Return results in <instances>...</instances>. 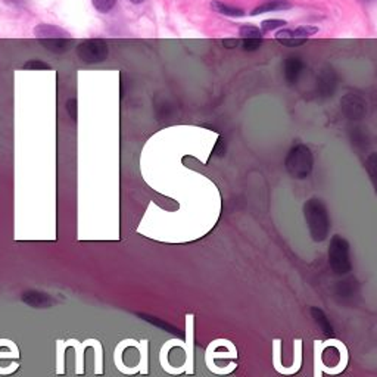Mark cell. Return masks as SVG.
<instances>
[{
  "label": "cell",
  "instance_id": "7402d4cb",
  "mask_svg": "<svg viewBox=\"0 0 377 377\" xmlns=\"http://www.w3.org/2000/svg\"><path fill=\"white\" fill-rule=\"evenodd\" d=\"M367 167H369V171H370V176L374 181V185L377 187V153L371 155L369 158V162H367Z\"/></svg>",
  "mask_w": 377,
  "mask_h": 377
},
{
  "label": "cell",
  "instance_id": "ba28073f",
  "mask_svg": "<svg viewBox=\"0 0 377 377\" xmlns=\"http://www.w3.org/2000/svg\"><path fill=\"white\" fill-rule=\"evenodd\" d=\"M34 35L37 39H69V33L52 24H40L34 28Z\"/></svg>",
  "mask_w": 377,
  "mask_h": 377
},
{
  "label": "cell",
  "instance_id": "6da1fadb",
  "mask_svg": "<svg viewBox=\"0 0 377 377\" xmlns=\"http://www.w3.org/2000/svg\"><path fill=\"white\" fill-rule=\"evenodd\" d=\"M76 53L84 64H101L106 60L109 49L106 42L102 39H89L78 43L76 47Z\"/></svg>",
  "mask_w": 377,
  "mask_h": 377
},
{
  "label": "cell",
  "instance_id": "4fadbf2b",
  "mask_svg": "<svg viewBox=\"0 0 377 377\" xmlns=\"http://www.w3.org/2000/svg\"><path fill=\"white\" fill-rule=\"evenodd\" d=\"M337 89V78L332 71H323L319 78V90L323 96H332Z\"/></svg>",
  "mask_w": 377,
  "mask_h": 377
},
{
  "label": "cell",
  "instance_id": "7a4b0ae2",
  "mask_svg": "<svg viewBox=\"0 0 377 377\" xmlns=\"http://www.w3.org/2000/svg\"><path fill=\"white\" fill-rule=\"evenodd\" d=\"M287 169L298 177H303L310 173L312 167V155L307 146L296 144L287 155Z\"/></svg>",
  "mask_w": 377,
  "mask_h": 377
},
{
  "label": "cell",
  "instance_id": "cb8c5ba5",
  "mask_svg": "<svg viewBox=\"0 0 377 377\" xmlns=\"http://www.w3.org/2000/svg\"><path fill=\"white\" fill-rule=\"evenodd\" d=\"M67 109H68V114L72 117V119H76V117H77V101L76 99H69L67 102Z\"/></svg>",
  "mask_w": 377,
  "mask_h": 377
},
{
  "label": "cell",
  "instance_id": "603a6c76",
  "mask_svg": "<svg viewBox=\"0 0 377 377\" xmlns=\"http://www.w3.org/2000/svg\"><path fill=\"white\" fill-rule=\"evenodd\" d=\"M283 46L286 47H298V46H302L307 43V39H295V37H290V39H280L278 40Z\"/></svg>",
  "mask_w": 377,
  "mask_h": 377
},
{
  "label": "cell",
  "instance_id": "52a82bcc",
  "mask_svg": "<svg viewBox=\"0 0 377 377\" xmlns=\"http://www.w3.org/2000/svg\"><path fill=\"white\" fill-rule=\"evenodd\" d=\"M220 360V358H232V360H236L237 358V349L236 346L227 349L226 352L224 351H220L218 352L217 349V340H212V342L206 346V351H205V366L210 367L211 364L215 361V360Z\"/></svg>",
  "mask_w": 377,
  "mask_h": 377
},
{
  "label": "cell",
  "instance_id": "ffe728a7",
  "mask_svg": "<svg viewBox=\"0 0 377 377\" xmlns=\"http://www.w3.org/2000/svg\"><path fill=\"white\" fill-rule=\"evenodd\" d=\"M24 69H52V67L43 62L42 59H30L24 64Z\"/></svg>",
  "mask_w": 377,
  "mask_h": 377
},
{
  "label": "cell",
  "instance_id": "e0dca14e",
  "mask_svg": "<svg viewBox=\"0 0 377 377\" xmlns=\"http://www.w3.org/2000/svg\"><path fill=\"white\" fill-rule=\"evenodd\" d=\"M92 5L101 14H109L115 8L117 0H92Z\"/></svg>",
  "mask_w": 377,
  "mask_h": 377
},
{
  "label": "cell",
  "instance_id": "5bb4252c",
  "mask_svg": "<svg viewBox=\"0 0 377 377\" xmlns=\"http://www.w3.org/2000/svg\"><path fill=\"white\" fill-rule=\"evenodd\" d=\"M211 8L214 12H217V14H221L224 17H232V18L245 17V10L236 6H230L224 2H220V0H212Z\"/></svg>",
  "mask_w": 377,
  "mask_h": 377
},
{
  "label": "cell",
  "instance_id": "484cf974",
  "mask_svg": "<svg viewBox=\"0 0 377 377\" xmlns=\"http://www.w3.org/2000/svg\"><path fill=\"white\" fill-rule=\"evenodd\" d=\"M130 2H131L133 5H142V3L144 2V0H130Z\"/></svg>",
  "mask_w": 377,
  "mask_h": 377
},
{
  "label": "cell",
  "instance_id": "2e32d148",
  "mask_svg": "<svg viewBox=\"0 0 377 377\" xmlns=\"http://www.w3.org/2000/svg\"><path fill=\"white\" fill-rule=\"evenodd\" d=\"M239 34H240V37L243 40H245V39H262V31L258 27L249 26V24H248V26L240 27Z\"/></svg>",
  "mask_w": 377,
  "mask_h": 377
},
{
  "label": "cell",
  "instance_id": "ac0fdd59",
  "mask_svg": "<svg viewBox=\"0 0 377 377\" xmlns=\"http://www.w3.org/2000/svg\"><path fill=\"white\" fill-rule=\"evenodd\" d=\"M287 22L285 19H267L261 24V31L262 34L264 33H270L273 30H277V28H282V27H286Z\"/></svg>",
  "mask_w": 377,
  "mask_h": 377
},
{
  "label": "cell",
  "instance_id": "30bf717a",
  "mask_svg": "<svg viewBox=\"0 0 377 377\" xmlns=\"http://www.w3.org/2000/svg\"><path fill=\"white\" fill-rule=\"evenodd\" d=\"M312 346H314V361H312L314 377H321V374L326 373V370H327V366L323 360V352L327 346L323 340H314Z\"/></svg>",
  "mask_w": 377,
  "mask_h": 377
},
{
  "label": "cell",
  "instance_id": "44dd1931",
  "mask_svg": "<svg viewBox=\"0 0 377 377\" xmlns=\"http://www.w3.org/2000/svg\"><path fill=\"white\" fill-rule=\"evenodd\" d=\"M262 44V39H245L242 42V47L243 51L246 52H253L257 51V49Z\"/></svg>",
  "mask_w": 377,
  "mask_h": 377
},
{
  "label": "cell",
  "instance_id": "5b68a950",
  "mask_svg": "<svg viewBox=\"0 0 377 377\" xmlns=\"http://www.w3.org/2000/svg\"><path fill=\"white\" fill-rule=\"evenodd\" d=\"M64 346H74L76 348V374L80 376L84 373V349L87 346H93V348H102L99 340L96 339H87L86 342H78L76 339H69L67 342H64Z\"/></svg>",
  "mask_w": 377,
  "mask_h": 377
},
{
  "label": "cell",
  "instance_id": "8fae6325",
  "mask_svg": "<svg viewBox=\"0 0 377 377\" xmlns=\"http://www.w3.org/2000/svg\"><path fill=\"white\" fill-rule=\"evenodd\" d=\"M292 5L289 0H267L265 3L260 5L255 8L252 12H251V15L252 17H258L261 14H267V12H276V10H287L290 9Z\"/></svg>",
  "mask_w": 377,
  "mask_h": 377
},
{
  "label": "cell",
  "instance_id": "8992f818",
  "mask_svg": "<svg viewBox=\"0 0 377 377\" xmlns=\"http://www.w3.org/2000/svg\"><path fill=\"white\" fill-rule=\"evenodd\" d=\"M303 71V60L299 56H289L285 60V78L286 83L294 86V84L298 83V80L302 76Z\"/></svg>",
  "mask_w": 377,
  "mask_h": 377
},
{
  "label": "cell",
  "instance_id": "d6986e66",
  "mask_svg": "<svg viewBox=\"0 0 377 377\" xmlns=\"http://www.w3.org/2000/svg\"><path fill=\"white\" fill-rule=\"evenodd\" d=\"M19 357V351H18V346L15 345V342H12V340H9V344L6 346V351H2V354H0V360H5V358H18Z\"/></svg>",
  "mask_w": 377,
  "mask_h": 377
},
{
  "label": "cell",
  "instance_id": "9a60e30c",
  "mask_svg": "<svg viewBox=\"0 0 377 377\" xmlns=\"http://www.w3.org/2000/svg\"><path fill=\"white\" fill-rule=\"evenodd\" d=\"M140 349V373L149 374V340L143 339L139 342Z\"/></svg>",
  "mask_w": 377,
  "mask_h": 377
},
{
  "label": "cell",
  "instance_id": "7c38bea8",
  "mask_svg": "<svg viewBox=\"0 0 377 377\" xmlns=\"http://www.w3.org/2000/svg\"><path fill=\"white\" fill-rule=\"evenodd\" d=\"M39 43L46 49V51L52 52L55 55L65 53L72 44L71 39H39Z\"/></svg>",
  "mask_w": 377,
  "mask_h": 377
},
{
  "label": "cell",
  "instance_id": "d4e9b609",
  "mask_svg": "<svg viewBox=\"0 0 377 377\" xmlns=\"http://www.w3.org/2000/svg\"><path fill=\"white\" fill-rule=\"evenodd\" d=\"M223 44H224L227 49H233V47H237V46H239V40H237V39H226V40H223Z\"/></svg>",
  "mask_w": 377,
  "mask_h": 377
},
{
  "label": "cell",
  "instance_id": "9c48e42d",
  "mask_svg": "<svg viewBox=\"0 0 377 377\" xmlns=\"http://www.w3.org/2000/svg\"><path fill=\"white\" fill-rule=\"evenodd\" d=\"M319 33V28L314 27V26H302V27H298L295 30H289V28H285V30H280L277 31L276 34V39L280 40V39H290V37H295V39H308L311 37V35L317 34Z\"/></svg>",
  "mask_w": 377,
  "mask_h": 377
},
{
  "label": "cell",
  "instance_id": "3957f363",
  "mask_svg": "<svg viewBox=\"0 0 377 377\" xmlns=\"http://www.w3.org/2000/svg\"><path fill=\"white\" fill-rule=\"evenodd\" d=\"M176 346L183 348L185 354H186V361H185V373L192 376L194 374V315L187 314L186 315V340L183 342L181 339H176Z\"/></svg>",
  "mask_w": 377,
  "mask_h": 377
},
{
  "label": "cell",
  "instance_id": "277c9868",
  "mask_svg": "<svg viewBox=\"0 0 377 377\" xmlns=\"http://www.w3.org/2000/svg\"><path fill=\"white\" fill-rule=\"evenodd\" d=\"M340 106H342L344 115L349 119H361L367 111V105L362 97L354 93L345 94L342 97V102H340Z\"/></svg>",
  "mask_w": 377,
  "mask_h": 377
}]
</instances>
